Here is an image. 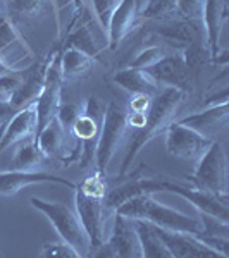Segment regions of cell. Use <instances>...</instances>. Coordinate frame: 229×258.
Masks as SVG:
<instances>
[{
    "label": "cell",
    "mask_w": 229,
    "mask_h": 258,
    "mask_svg": "<svg viewBox=\"0 0 229 258\" xmlns=\"http://www.w3.org/2000/svg\"><path fill=\"white\" fill-rule=\"evenodd\" d=\"M6 18H7V16H6V14H4V12H2V9H0V23H2V21H4V19H6Z\"/></svg>",
    "instance_id": "obj_39"
},
{
    "label": "cell",
    "mask_w": 229,
    "mask_h": 258,
    "mask_svg": "<svg viewBox=\"0 0 229 258\" xmlns=\"http://www.w3.org/2000/svg\"><path fill=\"white\" fill-rule=\"evenodd\" d=\"M11 71H19V68H12L11 64H7L6 59L2 57V53H0V74L4 73H11Z\"/></svg>",
    "instance_id": "obj_37"
},
{
    "label": "cell",
    "mask_w": 229,
    "mask_h": 258,
    "mask_svg": "<svg viewBox=\"0 0 229 258\" xmlns=\"http://www.w3.org/2000/svg\"><path fill=\"white\" fill-rule=\"evenodd\" d=\"M41 256L45 258H78L80 255L76 253V249L71 246L66 241H59V243H47L43 244L41 249Z\"/></svg>",
    "instance_id": "obj_34"
},
{
    "label": "cell",
    "mask_w": 229,
    "mask_h": 258,
    "mask_svg": "<svg viewBox=\"0 0 229 258\" xmlns=\"http://www.w3.org/2000/svg\"><path fill=\"white\" fill-rule=\"evenodd\" d=\"M91 7H93V16L95 21L98 23V26L102 28V31L107 35V26H109V21L112 12L116 11L119 0H90Z\"/></svg>",
    "instance_id": "obj_32"
},
{
    "label": "cell",
    "mask_w": 229,
    "mask_h": 258,
    "mask_svg": "<svg viewBox=\"0 0 229 258\" xmlns=\"http://www.w3.org/2000/svg\"><path fill=\"white\" fill-rule=\"evenodd\" d=\"M30 202L36 210L41 212L50 220V224L55 227L57 234L61 236V239L69 243L71 246L76 249L78 255L80 256L91 255L90 238L86 234L78 214H74L69 207H66L64 203L59 202H47V200L35 198V197Z\"/></svg>",
    "instance_id": "obj_6"
},
{
    "label": "cell",
    "mask_w": 229,
    "mask_h": 258,
    "mask_svg": "<svg viewBox=\"0 0 229 258\" xmlns=\"http://www.w3.org/2000/svg\"><path fill=\"white\" fill-rule=\"evenodd\" d=\"M64 47H73V48L81 50V52L88 53L90 57H93L97 62H100V55H102V52H103V47L97 41L88 24H81V26L76 28L73 33H69L64 40V45H62V48Z\"/></svg>",
    "instance_id": "obj_26"
},
{
    "label": "cell",
    "mask_w": 229,
    "mask_h": 258,
    "mask_svg": "<svg viewBox=\"0 0 229 258\" xmlns=\"http://www.w3.org/2000/svg\"><path fill=\"white\" fill-rule=\"evenodd\" d=\"M226 24V0H205L202 30L205 31V48L214 64L220 53V35Z\"/></svg>",
    "instance_id": "obj_20"
},
{
    "label": "cell",
    "mask_w": 229,
    "mask_h": 258,
    "mask_svg": "<svg viewBox=\"0 0 229 258\" xmlns=\"http://www.w3.org/2000/svg\"><path fill=\"white\" fill-rule=\"evenodd\" d=\"M97 60L90 57L88 53L81 52L73 47L61 48V69L64 80H80L85 78L86 74L91 73L95 68Z\"/></svg>",
    "instance_id": "obj_23"
},
{
    "label": "cell",
    "mask_w": 229,
    "mask_h": 258,
    "mask_svg": "<svg viewBox=\"0 0 229 258\" xmlns=\"http://www.w3.org/2000/svg\"><path fill=\"white\" fill-rule=\"evenodd\" d=\"M69 2L74 4V9H76V12L81 11L83 7H85V0H69Z\"/></svg>",
    "instance_id": "obj_38"
},
{
    "label": "cell",
    "mask_w": 229,
    "mask_h": 258,
    "mask_svg": "<svg viewBox=\"0 0 229 258\" xmlns=\"http://www.w3.org/2000/svg\"><path fill=\"white\" fill-rule=\"evenodd\" d=\"M47 160L40 150L35 138L24 140L18 143V148L12 157V169L16 170H40L43 162Z\"/></svg>",
    "instance_id": "obj_25"
},
{
    "label": "cell",
    "mask_w": 229,
    "mask_h": 258,
    "mask_svg": "<svg viewBox=\"0 0 229 258\" xmlns=\"http://www.w3.org/2000/svg\"><path fill=\"white\" fill-rule=\"evenodd\" d=\"M155 24L147 30V35L160 38L162 45L174 50H185L190 45L197 43L198 28L185 19H164L153 21Z\"/></svg>",
    "instance_id": "obj_17"
},
{
    "label": "cell",
    "mask_w": 229,
    "mask_h": 258,
    "mask_svg": "<svg viewBox=\"0 0 229 258\" xmlns=\"http://www.w3.org/2000/svg\"><path fill=\"white\" fill-rule=\"evenodd\" d=\"M36 127H38V112H36V100L28 103L26 107L16 110L12 117L7 122L0 136V152L6 148L14 147L24 140H30L36 136Z\"/></svg>",
    "instance_id": "obj_18"
},
{
    "label": "cell",
    "mask_w": 229,
    "mask_h": 258,
    "mask_svg": "<svg viewBox=\"0 0 229 258\" xmlns=\"http://www.w3.org/2000/svg\"><path fill=\"white\" fill-rule=\"evenodd\" d=\"M133 220H135L136 231H138L143 258H173L167 246L164 244V241L157 234L155 226L152 222H147V220H141V219H133Z\"/></svg>",
    "instance_id": "obj_24"
},
{
    "label": "cell",
    "mask_w": 229,
    "mask_h": 258,
    "mask_svg": "<svg viewBox=\"0 0 229 258\" xmlns=\"http://www.w3.org/2000/svg\"><path fill=\"white\" fill-rule=\"evenodd\" d=\"M95 255L109 258H143L135 220L116 212L110 238L103 241Z\"/></svg>",
    "instance_id": "obj_11"
},
{
    "label": "cell",
    "mask_w": 229,
    "mask_h": 258,
    "mask_svg": "<svg viewBox=\"0 0 229 258\" xmlns=\"http://www.w3.org/2000/svg\"><path fill=\"white\" fill-rule=\"evenodd\" d=\"M0 256H2V251H0Z\"/></svg>",
    "instance_id": "obj_40"
},
{
    "label": "cell",
    "mask_w": 229,
    "mask_h": 258,
    "mask_svg": "<svg viewBox=\"0 0 229 258\" xmlns=\"http://www.w3.org/2000/svg\"><path fill=\"white\" fill-rule=\"evenodd\" d=\"M190 181L197 189L227 203V157L220 141H212L195 165Z\"/></svg>",
    "instance_id": "obj_5"
},
{
    "label": "cell",
    "mask_w": 229,
    "mask_h": 258,
    "mask_svg": "<svg viewBox=\"0 0 229 258\" xmlns=\"http://www.w3.org/2000/svg\"><path fill=\"white\" fill-rule=\"evenodd\" d=\"M83 105H85L83 112L73 122L71 131L81 145L80 159H78L80 160V172H86L95 160V150H97L105 107L102 105V102L95 95L86 98Z\"/></svg>",
    "instance_id": "obj_8"
},
{
    "label": "cell",
    "mask_w": 229,
    "mask_h": 258,
    "mask_svg": "<svg viewBox=\"0 0 229 258\" xmlns=\"http://www.w3.org/2000/svg\"><path fill=\"white\" fill-rule=\"evenodd\" d=\"M33 184H61L69 189H76L78 184L71 182L69 179L53 176L43 170H7L0 172V197H16L21 189Z\"/></svg>",
    "instance_id": "obj_15"
},
{
    "label": "cell",
    "mask_w": 229,
    "mask_h": 258,
    "mask_svg": "<svg viewBox=\"0 0 229 258\" xmlns=\"http://www.w3.org/2000/svg\"><path fill=\"white\" fill-rule=\"evenodd\" d=\"M36 143L43 152L47 160H57L62 167H69L78 162L81 145L73 131L64 127L59 119L53 117L41 131L36 135Z\"/></svg>",
    "instance_id": "obj_9"
},
{
    "label": "cell",
    "mask_w": 229,
    "mask_h": 258,
    "mask_svg": "<svg viewBox=\"0 0 229 258\" xmlns=\"http://www.w3.org/2000/svg\"><path fill=\"white\" fill-rule=\"evenodd\" d=\"M114 212L131 219L147 220V222H152L159 227L167 229V231L188 232L193 236H198L202 232L200 217H190V215L181 214V212L170 209L167 205H162L153 198L152 193H140L124 200Z\"/></svg>",
    "instance_id": "obj_4"
},
{
    "label": "cell",
    "mask_w": 229,
    "mask_h": 258,
    "mask_svg": "<svg viewBox=\"0 0 229 258\" xmlns=\"http://www.w3.org/2000/svg\"><path fill=\"white\" fill-rule=\"evenodd\" d=\"M178 122H181L183 126L193 129V131L200 133L202 136L209 140L219 138L220 135H224L229 124V103H215L210 105L209 109L202 112H195L186 117L180 119Z\"/></svg>",
    "instance_id": "obj_16"
},
{
    "label": "cell",
    "mask_w": 229,
    "mask_h": 258,
    "mask_svg": "<svg viewBox=\"0 0 229 258\" xmlns=\"http://www.w3.org/2000/svg\"><path fill=\"white\" fill-rule=\"evenodd\" d=\"M180 16L178 0H147L141 11V21H164Z\"/></svg>",
    "instance_id": "obj_27"
},
{
    "label": "cell",
    "mask_w": 229,
    "mask_h": 258,
    "mask_svg": "<svg viewBox=\"0 0 229 258\" xmlns=\"http://www.w3.org/2000/svg\"><path fill=\"white\" fill-rule=\"evenodd\" d=\"M145 71L153 78L162 88H178L185 91L186 95L193 93L195 88V74L191 73L183 55V50H173L165 57H162L159 62H155Z\"/></svg>",
    "instance_id": "obj_12"
},
{
    "label": "cell",
    "mask_w": 229,
    "mask_h": 258,
    "mask_svg": "<svg viewBox=\"0 0 229 258\" xmlns=\"http://www.w3.org/2000/svg\"><path fill=\"white\" fill-rule=\"evenodd\" d=\"M152 98L150 95L136 93L131 95L130 102H128V110H136V112H148L150 105H152Z\"/></svg>",
    "instance_id": "obj_35"
},
{
    "label": "cell",
    "mask_w": 229,
    "mask_h": 258,
    "mask_svg": "<svg viewBox=\"0 0 229 258\" xmlns=\"http://www.w3.org/2000/svg\"><path fill=\"white\" fill-rule=\"evenodd\" d=\"M203 7H205V0H178V9H180L181 19L188 21L198 30L202 28Z\"/></svg>",
    "instance_id": "obj_30"
},
{
    "label": "cell",
    "mask_w": 229,
    "mask_h": 258,
    "mask_svg": "<svg viewBox=\"0 0 229 258\" xmlns=\"http://www.w3.org/2000/svg\"><path fill=\"white\" fill-rule=\"evenodd\" d=\"M14 45L19 47H30L24 40L23 33L19 31V28L16 26V23L12 21L9 16L0 23V53L2 57L6 55V52L9 48H12Z\"/></svg>",
    "instance_id": "obj_29"
},
{
    "label": "cell",
    "mask_w": 229,
    "mask_h": 258,
    "mask_svg": "<svg viewBox=\"0 0 229 258\" xmlns=\"http://www.w3.org/2000/svg\"><path fill=\"white\" fill-rule=\"evenodd\" d=\"M147 0H119L107 26V48L116 50L136 28L141 26V11Z\"/></svg>",
    "instance_id": "obj_14"
},
{
    "label": "cell",
    "mask_w": 229,
    "mask_h": 258,
    "mask_svg": "<svg viewBox=\"0 0 229 258\" xmlns=\"http://www.w3.org/2000/svg\"><path fill=\"white\" fill-rule=\"evenodd\" d=\"M155 231L167 246L173 258H222L217 251L210 249L193 234L167 231V229L159 226H155Z\"/></svg>",
    "instance_id": "obj_19"
},
{
    "label": "cell",
    "mask_w": 229,
    "mask_h": 258,
    "mask_svg": "<svg viewBox=\"0 0 229 258\" xmlns=\"http://www.w3.org/2000/svg\"><path fill=\"white\" fill-rule=\"evenodd\" d=\"M83 103H74V102H62L59 105V109H57V114L55 117L59 119V122L62 124L64 127L71 129L73 127V122L78 119V115L83 112Z\"/></svg>",
    "instance_id": "obj_33"
},
{
    "label": "cell",
    "mask_w": 229,
    "mask_h": 258,
    "mask_svg": "<svg viewBox=\"0 0 229 258\" xmlns=\"http://www.w3.org/2000/svg\"><path fill=\"white\" fill-rule=\"evenodd\" d=\"M188 95L185 91L178 88H162L155 97L152 98V105L147 112V122L141 129H136L135 133L130 136V143L126 148V155L123 159L119 169V177H124L133 167V160L138 155V152L150 143L155 136H159L160 133L165 131V127L176 117V114L180 112L183 102Z\"/></svg>",
    "instance_id": "obj_2"
},
{
    "label": "cell",
    "mask_w": 229,
    "mask_h": 258,
    "mask_svg": "<svg viewBox=\"0 0 229 258\" xmlns=\"http://www.w3.org/2000/svg\"><path fill=\"white\" fill-rule=\"evenodd\" d=\"M174 48H169L165 45H148V47H143L136 53L133 59L128 62V68H135V69H145L153 66L155 62H159L162 57H165L167 53L173 52Z\"/></svg>",
    "instance_id": "obj_28"
},
{
    "label": "cell",
    "mask_w": 229,
    "mask_h": 258,
    "mask_svg": "<svg viewBox=\"0 0 229 258\" xmlns=\"http://www.w3.org/2000/svg\"><path fill=\"white\" fill-rule=\"evenodd\" d=\"M174 193L180 195L181 198L188 200L193 207H197L198 212L209 214L212 217H217L220 220L229 222V212H227V203L220 202L219 198L212 197L209 193H203L195 188L193 184H183L178 179L173 177H164V176H141V172L135 174V177L131 176L130 181H126L124 184H121L119 188L107 191L105 193V205L109 212H114L124 200L135 197L140 193Z\"/></svg>",
    "instance_id": "obj_1"
},
{
    "label": "cell",
    "mask_w": 229,
    "mask_h": 258,
    "mask_svg": "<svg viewBox=\"0 0 229 258\" xmlns=\"http://www.w3.org/2000/svg\"><path fill=\"white\" fill-rule=\"evenodd\" d=\"M165 148L170 157L183 159L188 162H197L202 159L203 153L209 150L214 140H209L202 136L193 129L183 126L178 120H173L165 127Z\"/></svg>",
    "instance_id": "obj_13"
},
{
    "label": "cell",
    "mask_w": 229,
    "mask_h": 258,
    "mask_svg": "<svg viewBox=\"0 0 229 258\" xmlns=\"http://www.w3.org/2000/svg\"><path fill=\"white\" fill-rule=\"evenodd\" d=\"M11 18H18L26 23H38L47 16L55 14L53 0H7Z\"/></svg>",
    "instance_id": "obj_22"
},
{
    "label": "cell",
    "mask_w": 229,
    "mask_h": 258,
    "mask_svg": "<svg viewBox=\"0 0 229 258\" xmlns=\"http://www.w3.org/2000/svg\"><path fill=\"white\" fill-rule=\"evenodd\" d=\"M21 83H23V69L0 74V102L11 103Z\"/></svg>",
    "instance_id": "obj_31"
},
{
    "label": "cell",
    "mask_w": 229,
    "mask_h": 258,
    "mask_svg": "<svg viewBox=\"0 0 229 258\" xmlns=\"http://www.w3.org/2000/svg\"><path fill=\"white\" fill-rule=\"evenodd\" d=\"M112 81H114L119 88L128 91L130 95L143 93V95H150V97H155L162 90V86L153 80L145 69H135V68L119 69L114 73Z\"/></svg>",
    "instance_id": "obj_21"
},
{
    "label": "cell",
    "mask_w": 229,
    "mask_h": 258,
    "mask_svg": "<svg viewBox=\"0 0 229 258\" xmlns=\"http://www.w3.org/2000/svg\"><path fill=\"white\" fill-rule=\"evenodd\" d=\"M126 110L116 102H109L103 114L102 129H100L97 150H95V172L105 176L112 159L116 157L118 150L128 133Z\"/></svg>",
    "instance_id": "obj_7"
},
{
    "label": "cell",
    "mask_w": 229,
    "mask_h": 258,
    "mask_svg": "<svg viewBox=\"0 0 229 258\" xmlns=\"http://www.w3.org/2000/svg\"><path fill=\"white\" fill-rule=\"evenodd\" d=\"M64 76L61 69V48L52 50V57L48 60L47 71H45V81L40 97L36 98V112H38V127L36 135L47 124L55 117L57 109L62 103V88H64ZM36 140V136H35Z\"/></svg>",
    "instance_id": "obj_10"
},
{
    "label": "cell",
    "mask_w": 229,
    "mask_h": 258,
    "mask_svg": "<svg viewBox=\"0 0 229 258\" xmlns=\"http://www.w3.org/2000/svg\"><path fill=\"white\" fill-rule=\"evenodd\" d=\"M14 109L11 107V103H4L0 102V136H2L4 129H6L7 122H9V119L12 117V114H14Z\"/></svg>",
    "instance_id": "obj_36"
},
{
    "label": "cell",
    "mask_w": 229,
    "mask_h": 258,
    "mask_svg": "<svg viewBox=\"0 0 229 258\" xmlns=\"http://www.w3.org/2000/svg\"><path fill=\"white\" fill-rule=\"evenodd\" d=\"M107 181L105 176L93 172V176L76 186L74 189V207L83 227L91 243V255L105 241V219L109 209L105 205Z\"/></svg>",
    "instance_id": "obj_3"
}]
</instances>
